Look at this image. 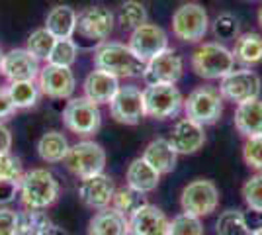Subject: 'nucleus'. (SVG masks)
<instances>
[{
	"mask_svg": "<svg viewBox=\"0 0 262 235\" xmlns=\"http://www.w3.org/2000/svg\"><path fill=\"white\" fill-rule=\"evenodd\" d=\"M110 114L118 123L123 125H137L145 118V102L143 90L127 84L120 87L116 96L110 102Z\"/></svg>",
	"mask_w": 262,
	"mask_h": 235,
	"instance_id": "13",
	"label": "nucleus"
},
{
	"mask_svg": "<svg viewBox=\"0 0 262 235\" xmlns=\"http://www.w3.org/2000/svg\"><path fill=\"white\" fill-rule=\"evenodd\" d=\"M114 192H116L114 180L110 179L108 175H104V173L80 179V184H78V198H80V202L86 208L94 210V212L112 206Z\"/></svg>",
	"mask_w": 262,
	"mask_h": 235,
	"instance_id": "16",
	"label": "nucleus"
},
{
	"mask_svg": "<svg viewBox=\"0 0 262 235\" xmlns=\"http://www.w3.org/2000/svg\"><path fill=\"white\" fill-rule=\"evenodd\" d=\"M254 235H262V231H258V233H254Z\"/></svg>",
	"mask_w": 262,
	"mask_h": 235,
	"instance_id": "47",
	"label": "nucleus"
},
{
	"mask_svg": "<svg viewBox=\"0 0 262 235\" xmlns=\"http://www.w3.org/2000/svg\"><path fill=\"white\" fill-rule=\"evenodd\" d=\"M209 32L208 12L198 2H184L172 14V34L184 44H198Z\"/></svg>",
	"mask_w": 262,
	"mask_h": 235,
	"instance_id": "5",
	"label": "nucleus"
},
{
	"mask_svg": "<svg viewBox=\"0 0 262 235\" xmlns=\"http://www.w3.org/2000/svg\"><path fill=\"white\" fill-rule=\"evenodd\" d=\"M192 69L198 77L206 80H221L235 69V57L223 44L206 41L198 45L192 53Z\"/></svg>",
	"mask_w": 262,
	"mask_h": 235,
	"instance_id": "4",
	"label": "nucleus"
},
{
	"mask_svg": "<svg viewBox=\"0 0 262 235\" xmlns=\"http://www.w3.org/2000/svg\"><path fill=\"white\" fill-rule=\"evenodd\" d=\"M127 45L143 63H147L153 57L161 55L163 51L168 49V35L161 26L147 22L131 32Z\"/></svg>",
	"mask_w": 262,
	"mask_h": 235,
	"instance_id": "14",
	"label": "nucleus"
},
{
	"mask_svg": "<svg viewBox=\"0 0 262 235\" xmlns=\"http://www.w3.org/2000/svg\"><path fill=\"white\" fill-rule=\"evenodd\" d=\"M125 180L131 190L139 192V194H149L157 190L159 182H161V173H157L143 157H137L129 163V167L125 170Z\"/></svg>",
	"mask_w": 262,
	"mask_h": 235,
	"instance_id": "23",
	"label": "nucleus"
},
{
	"mask_svg": "<svg viewBox=\"0 0 262 235\" xmlns=\"http://www.w3.org/2000/svg\"><path fill=\"white\" fill-rule=\"evenodd\" d=\"M65 165L75 177L86 179V177H92V175L104 173L106 151L96 141H90V139L78 141V143L69 147V153L65 157Z\"/></svg>",
	"mask_w": 262,
	"mask_h": 235,
	"instance_id": "8",
	"label": "nucleus"
},
{
	"mask_svg": "<svg viewBox=\"0 0 262 235\" xmlns=\"http://www.w3.org/2000/svg\"><path fill=\"white\" fill-rule=\"evenodd\" d=\"M18 212L10 208H0V235H16Z\"/></svg>",
	"mask_w": 262,
	"mask_h": 235,
	"instance_id": "39",
	"label": "nucleus"
},
{
	"mask_svg": "<svg viewBox=\"0 0 262 235\" xmlns=\"http://www.w3.org/2000/svg\"><path fill=\"white\" fill-rule=\"evenodd\" d=\"M63 123L69 132L77 135H94L102 125V112L100 106L88 100L86 96L71 98L63 110Z\"/></svg>",
	"mask_w": 262,
	"mask_h": 235,
	"instance_id": "10",
	"label": "nucleus"
},
{
	"mask_svg": "<svg viewBox=\"0 0 262 235\" xmlns=\"http://www.w3.org/2000/svg\"><path fill=\"white\" fill-rule=\"evenodd\" d=\"M143 204H145V196L139 194V192L131 190L129 186L118 188V190L114 192V198H112V208L118 210L120 213H123V216H127V218Z\"/></svg>",
	"mask_w": 262,
	"mask_h": 235,
	"instance_id": "32",
	"label": "nucleus"
},
{
	"mask_svg": "<svg viewBox=\"0 0 262 235\" xmlns=\"http://www.w3.org/2000/svg\"><path fill=\"white\" fill-rule=\"evenodd\" d=\"M10 149H12V132L4 123H0V155L2 153H8Z\"/></svg>",
	"mask_w": 262,
	"mask_h": 235,
	"instance_id": "43",
	"label": "nucleus"
},
{
	"mask_svg": "<svg viewBox=\"0 0 262 235\" xmlns=\"http://www.w3.org/2000/svg\"><path fill=\"white\" fill-rule=\"evenodd\" d=\"M37 87L41 94L53 98V100H67L73 96L77 89V78L69 67H57V65H45L39 71Z\"/></svg>",
	"mask_w": 262,
	"mask_h": 235,
	"instance_id": "15",
	"label": "nucleus"
},
{
	"mask_svg": "<svg viewBox=\"0 0 262 235\" xmlns=\"http://www.w3.org/2000/svg\"><path fill=\"white\" fill-rule=\"evenodd\" d=\"M168 143L172 145L178 155H194L206 143L204 125L192 122L190 118H182L172 125Z\"/></svg>",
	"mask_w": 262,
	"mask_h": 235,
	"instance_id": "17",
	"label": "nucleus"
},
{
	"mask_svg": "<svg viewBox=\"0 0 262 235\" xmlns=\"http://www.w3.org/2000/svg\"><path fill=\"white\" fill-rule=\"evenodd\" d=\"M145 116L153 120H168L176 118L184 108V96L176 84H157L143 90Z\"/></svg>",
	"mask_w": 262,
	"mask_h": 235,
	"instance_id": "9",
	"label": "nucleus"
},
{
	"mask_svg": "<svg viewBox=\"0 0 262 235\" xmlns=\"http://www.w3.org/2000/svg\"><path fill=\"white\" fill-rule=\"evenodd\" d=\"M88 235H129V220L127 216L108 206L90 218Z\"/></svg>",
	"mask_w": 262,
	"mask_h": 235,
	"instance_id": "21",
	"label": "nucleus"
},
{
	"mask_svg": "<svg viewBox=\"0 0 262 235\" xmlns=\"http://www.w3.org/2000/svg\"><path fill=\"white\" fill-rule=\"evenodd\" d=\"M241 194H243V200L247 204V208L262 212V173L247 180L241 188Z\"/></svg>",
	"mask_w": 262,
	"mask_h": 235,
	"instance_id": "36",
	"label": "nucleus"
},
{
	"mask_svg": "<svg viewBox=\"0 0 262 235\" xmlns=\"http://www.w3.org/2000/svg\"><path fill=\"white\" fill-rule=\"evenodd\" d=\"M14 112H16V108H14V104H12L8 90L0 89V120L8 118V116H12Z\"/></svg>",
	"mask_w": 262,
	"mask_h": 235,
	"instance_id": "42",
	"label": "nucleus"
},
{
	"mask_svg": "<svg viewBox=\"0 0 262 235\" xmlns=\"http://www.w3.org/2000/svg\"><path fill=\"white\" fill-rule=\"evenodd\" d=\"M180 206H182V212L192 213L196 218L211 216L219 206V188L213 180H192L180 192Z\"/></svg>",
	"mask_w": 262,
	"mask_h": 235,
	"instance_id": "7",
	"label": "nucleus"
},
{
	"mask_svg": "<svg viewBox=\"0 0 262 235\" xmlns=\"http://www.w3.org/2000/svg\"><path fill=\"white\" fill-rule=\"evenodd\" d=\"M6 90H8V94H10V100L16 110L33 108V106L37 104V100H39V94H41V90H39L35 80H18V82H10V87Z\"/></svg>",
	"mask_w": 262,
	"mask_h": 235,
	"instance_id": "28",
	"label": "nucleus"
},
{
	"mask_svg": "<svg viewBox=\"0 0 262 235\" xmlns=\"http://www.w3.org/2000/svg\"><path fill=\"white\" fill-rule=\"evenodd\" d=\"M69 141L61 132H47L37 141V155L45 163H61L69 153Z\"/></svg>",
	"mask_w": 262,
	"mask_h": 235,
	"instance_id": "27",
	"label": "nucleus"
},
{
	"mask_svg": "<svg viewBox=\"0 0 262 235\" xmlns=\"http://www.w3.org/2000/svg\"><path fill=\"white\" fill-rule=\"evenodd\" d=\"M55 41H57V39H55L53 35L49 34L45 28H39V30H35V32L30 34L28 44H26V49H28L37 61H47L49 55H51V49H53Z\"/></svg>",
	"mask_w": 262,
	"mask_h": 235,
	"instance_id": "31",
	"label": "nucleus"
},
{
	"mask_svg": "<svg viewBox=\"0 0 262 235\" xmlns=\"http://www.w3.org/2000/svg\"><path fill=\"white\" fill-rule=\"evenodd\" d=\"M127 220H129V235H168L170 220L155 204L145 202Z\"/></svg>",
	"mask_w": 262,
	"mask_h": 235,
	"instance_id": "18",
	"label": "nucleus"
},
{
	"mask_svg": "<svg viewBox=\"0 0 262 235\" xmlns=\"http://www.w3.org/2000/svg\"><path fill=\"white\" fill-rule=\"evenodd\" d=\"M219 94L223 100H229L233 104H243L258 98L262 92L260 77L251 69H233L219 82Z\"/></svg>",
	"mask_w": 262,
	"mask_h": 235,
	"instance_id": "11",
	"label": "nucleus"
},
{
	"mask_svg": "<svg viewBox=\"0 0 262 235\" xmlns=\"http://www.w3.org/2000/svg\"><path fill=\"white\" fill-rule=\"evenodd\" d=\"M114 30V14L102 4L86 6L77 14V28L73 34V41L78 49L94 51L102 44H106Z\"/></svg>",
	"mask_w": 262,
	"mask_h": 235,
	"instance_id": "1",
	"label": "nucleus"
},
{
	"mask_svg": "<svg viewBox=\"0 0 262 235\" xmlns=\"http://www.w3.org/2000/svg\"><path fill=\"white\" fill-rule=\"evenodd\" d=\"M24 177V168L22 161L16 155L8 153H2L0 155V180H8V182H16L20 184V180Z\"/></svg>",
	"mask_w": 262,
	"mask_h": 235,
	"instance_id": "37",
	"label": "nucleus"
},
{
	"mask_svg": "<svg viewBox=\"0 0 262 235\" xmlns=\"http://www.w3.org/2000/svg\"><path fill=\"white\" fill-rule=\"evenodd\" d=\"M243 159L251 168L262 173V135L251 137L243 145Z\"/></svg>",
	"mask_w": 262,
	"mask_h": 235,
	"instance_id": "38",
	"label": "nucleus"
},
{
	"mask_svg": "<svg viewBox=\"0 0 262 235\" xmlns=\"http://www.w3.org/2000/svg\"><path fill=\"white\" fill-rule=\"evenodd\" d=\"M94 67L118 78H137L143 77L145 63L131 51L129 45L106 41L94 49Z\"/></svg>",
	"mask_w": 262,
	"mask_h": 235,
	"instance_id": "2",
	"label": "nucleus"
},
{
	"mask_svg": "<svg viewBox=\"0 0 262 235\" xmlns=\"http://www.w3.org/2000/svg\"><path fill=\"white\" fill-rule=\"evenodd\" d=\"M47 235H67V231L63 229V227H59V225L49 224V227H47Z\"/></svg>",
	"mask_w": 262,
	"mask_h": 235,
	"instance_id": "44",
	"label": "nucleus"
},
{
	"mask_svg": "<svg viewBox=\"0 0 262 235\" xmlns=\"http://www.w3.org/2000/svg\"><path fill=\"white\" fill-rule=\"evenodd\" d=\"M18 192H20V184L8 182V180H0V206L10 204L16 198Z\"/></svg>",
	"mask_w": 262,
	"mask_h": 235,
	"instance_id": "41",
	"label": "nucleus"
},
{
	"mask_svg": "<svg viewBox=\"0 0 262 235\" xmlns=\"http://www.w3.org/2000/svg\"><path fill=\"white\" fill-rule=\"evenodd\" d=\"M118 22L123 30H135L143 24L149 22V14H147V8L143 6L139 0H125L120 6V12H118Z\"/></svg>",
	"mask_w": 262,
	"mask_h": 235,
	"instance_id": "29",
	"label": "nucleus"
},
{
	"mask_svg": "<svg viewBox=\"0 0 262 235\" xmlns=\"http://www.w3.org/2000/svg\"><path fill=\"white\" fill-rule=\"evenodd\" d=\"M215 231L217 235H249L241 210H225L219 213Z\"/></svg>",
	"mask_w": 262,
	"mask_h": 235,
	"instance_id": "35",
	"label": "nucleus"
},
{
	"mask_svg": "<svg viewBox=\"0 0 262 235\" xmlns=\"http://www.w3.org/2000/svg\"><path fill=\"white\" fill-rule=\"evenodd\" d=\"M243 222H245V227L249 235H254L262 231V212L260 210H252V208H247L243 212Z\"/></svg>",
	"mask_w": 262,
	"mask_h": 235,
	"instance_id": "40",
	"label": "nucleus"
},
{
	"mask_svg": "<svg viewBox=\"0 0 262 235\" xmlns=\"http://www.w3.org/2000/svg\"><path fill=\"white\" fill-rule=\"evenodd\" d=\"M39 61L28 51V49H10L2 57L0 73L10 82L18 80H35L39 77Z\"/></svg>",
	"mask_w": 262,
	"mask_h": 235,
	"instance_id": "19",
	"label": "nucleus"
},
{
	"mask_svg": "<svg viewBox=\"0 0 262 235\" xmlns=\"http://www.w3.org/2000/svg\"><path fill=\"white\" fill-rule=\"evenodd\" d=\"M235 61L241 63L243 67L251 69L262 63V35L254 32L239 35L235 39V47L231 49Z\"/></svg>",
	"mask_w": 262,
	"mask_h": 235,
	"instance_id": "26",
	"label": "nucleus"
},
{
	"mask_svg": "<svg viewBox=\"0 0 262 235\" xmlns=\"http://www.w3.org/2000/svg\"><path fill=\"white\" fill-rule=\"evenodd\" d=\"M184 114L200 125H213L223 114V96L213 87H198L184 98Z\"/></svg>",
	"mask_w": 262,
	"mask_h": 235,
	"instance_id": "6",
	"label": "nucleus"
},
{
	"mask_svg": "<svg viewBox=\"0 0 262 235\" xmlns=\"http://www.w3.org/2000/svg\"><path fill=\"white\" fill-rule=\"evenodd\" d=\"M168 235H206L202 218L186 212L178 213L168 224Z\"/></svg>",
	"mask_w": 262,
	"mask_h": 235,
	"instance_id": "33",
	"label": "nucleus"
},
{
	"mask_svg": "<svg viewBox=\"0 0 262 235\" xmlns=\"http://www.w3.org/2000/svg\"><path fill=\"white\" fill-rule=\"evenodd\" d=\"M233 122H235L237 132H239L243 137H247V139L262 135V100L260 98H254V100L237 104Z\"/></svg>",
	"mask_w": 262,
	"mask_h": 235,
	"instance_id": "22",
	"label": "nucleus"
},
{
	"mask_svg": "<svg viewBox=\"0 0 262 235\" xmlns=\"http://www.w3.org/2000/svg\"><path fill=\"white\" fill-rule=\"evenodd\" d=\"M82 89H84V96L94 104H98V106L110 104L112 98L116 96V92L120 90V78L110 75L106 71L94 69L86 75Z\"/></svg>",
	"mask_w": 262,
	"mask_h": 235,
	"instance_id": "20",
	"label": "nucleus"
},
{
	"mask_svg": "<svg viewBox=\"0 0 262 235\" xmlns=\"http://www.w3.org/2000/svg\"><path fill=\"white\" fill-rule=\"evenodd\" d=\"M141 157L161 175L172 173L176 168V161H178V153L168 143V139H163V137L153 139L149 145L145 147Z\"/></svg>",
	"mask_w": 262,
	"mask_h": 235,
	"instance_id": "25",
	"label": "nucleus"
},
{
	"mask_svg": "<svg viewBox=\"0 0 262 235\" xmlns=\"http://www.w3.org/2000/svg\"><path fill=\"white\" fill-rule=\"evenodd\" d=\"M256 20H258V26L262 28V6L258 8V14H256Z\"/></svg>",
	"mask_w": 262,
	"mask_h": 235,
	"instance_id": "45",
	"label": "nucleus"
},
{
	"mask_svg": "<svg viewBox=\"0 0 262 235\" xmlns=\"http://www.w3.org/2000/svg\"><path fill=\"white\" fill-rule=\"evenodd\" d=\"M20 198L30 210H47L59 198V182L47 168H32L20 180Z\"/></svg>",
	"mask_w": 262,
	"mask_h": 235,
	"instance_id": "3",
	"label": "nucleus"
},
{
	"mask_svg": "<svg viewBox=\"0 0 262 235\" xmlns=\"http://www.w3.org/2000/svg\"><path fill=\"white\" fill-rule=\"evenodd\" d=\"M2 57H4V51H2V47H0V65H2Z\"/></svg>",
	"mask_w": 262,
	"mask_h": 235,
	"instance_id": "46",
	"label": "nucleus"
},
{
	"mask_svg": "<svg viewBox=\"0 0 262 235\" xmlns=\"http://www.w3.org/2000/svg\"><path fill=\"white\" fill-rule=\"evenodd\" d=\"M78 57V47L77 44L71 39H57L51 49V55L47 59L49 65H57V67H73L77 63Z\"/></svg>",
	"mask_w": 262,
	"mask_h": 235,
	"instance_id": "30",
	"label": "nucleus"
},
{
	"mask_svg": "<svg viewBox=\"0 0 262 235\" xmlns=\"http://www.w3.org/2000/svg\"><path fill=\"white\" fill-rule=\"evenodd\" d=\"M184 73V61L176 53L174 49H166L161 55L153 57L151 61L145 63L143 71V82L147 87H157V84H176Z\"/></svg>",
	"mask_w": 262,
	"mask_h": 235,
	"instance_id": "12",
	"label": "nucleus"
},
{
	"mask_svg": "<svg viewBox=\"0 0 262 235\" xmlns=\"http://www.w3.org/2000/svg\"><path fill=\"white\" fill-rule=\"evenodd\" d=\"M211 32L219 41H235L239 37V18L231 12H223L211 22Z\"/></svg>",
	"mask_w": 262,
	"mask_h": 235,
	"instance_id": "34",
	"label": "nucleus"
},
{
	"mask_svg": "<svg viewBox=\"0 0 262 235\" xmlns=\"http://www.w3.org/2000/svg\"><path fill=\"white\" fill-rule=\"evenodd\" d=\"M43 28L55 39H71L77 28V10L69 4L53 6L45 18Z\"/></svg>",
	"mask_w": 262,
	"mask_h": 235,
	"instance_id": "24",
	"label": "nucleus"
}]
</instances>
